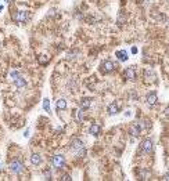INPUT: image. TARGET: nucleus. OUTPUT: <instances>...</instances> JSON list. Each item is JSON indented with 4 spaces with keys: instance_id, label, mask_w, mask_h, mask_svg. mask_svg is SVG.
<instances>
[{
    "instance_id": "nucleus-2",
    "label": "nucleus",
    "mask_w": 169,
    "mask_h": 181,
    "mask_svg": "<svg viewBox=\"0 0 169 181\" xmlns=\"http://www.w3.org/2000/svg\"><path fill=\"white\" fill-rule=\"evenodd\" d=\"M115 69H117V65H115L112 61H109V60L101 62V65H100V71H101V73H104V75H108V73L114 72Z\"/></svg>"
},
{
    "instance_id": "nucleus-11",
    "label": "nucleus",
    "mask_w": 169,
    "mask_h": 181,
    "mask_svg": "<svg viewBox=\"0 0 169 181\" xmlns=\"http://www.w3.org/2000/svg\"><path fill=\"white\" fill-rule=\"evenodd\" d=\"M121 109V102H111L108 105V108H107V111H108V115H117L118 112H119Z\"/></svg>"
},
{
    "instance_id": "nucleus-28",
    "label": "nucleus",
    "mask_w": 169,
    "mask_h": 181,
    "mask_svg": "<svg viewBox=\"0 0 169 181\" xmlns=\"http://www.w3.org/2000/svg\"><path fill=\"white\" fill-rule=\"evenodd\" d=\"M2 9H3V6H2V4H0V11H2Z\"/></svg>"
},
{
    "instance_id": "nucleus-5",
    "label": "nucleus",
    "mask_w": 169,
    "mask_h": 181,
    "mask_svg": "<svg viewBox=\"0 0 169 181\" xmlns=\"http://www.w3.org/2000/svg\"><path fill=\"white\" fill-rule=\"evenodd\" d=\"M9 167L13 173H15V174H20V173L24 172V163L21 161H13Z\"/></svg>"
},
{
    "instance_id": "nucleus-7",
    "label": "nucleus",
    "mask_w": 169,
    "mask_h": 181,
    "mask_svg": "<svg viewBox=\"0 0 169 181\" xmlns=\"http://www.w3.org/2000/svg\"><path fill=\"white\" fill-rule=\"evenodd\" d=\"M52 163L54 167H57V169H63L64 164H65V158H64L63 155H54L52 159Z\"/></svg>"
},
{
    "instance_id": "nucleus-20",
    "label": "nucleus",
    "mask_w": 169,
    "mask_h": 181,
    "mask_svg": "<svg viewBox=\"0 0 169 181\" xmlns=\"http://www.w3.org/2000/svg\"><path fill=\"white\" fill-rule=\"evenodd\" d=\"M150 174V172L148 170H146V169H141L140 170V180H146L147 178V175Z\"/></svg>"
},
{
    "instance_id": "nucleus-19",
    "label": "nucleus",
    "mask_w": 169,
    "mask_h": 181,
    "mask_svg": "<svg viewBox=\"0 0 169 181\" xmlns=\"http://www.w3.org/2000/svg\"><path fill=\"white\" fill-rule=\"evenodd\" d=\"M43 108L46 112H50V100L49 98H44L43 100Z\"/></svg>"
},
{
    "instance_id": "nucleus-3",
    "label": "nucleus",
    "mask_w": 169,
    "mask_h": 181,
    "mask_svg": "<svg viewBox=\"0 0 169 181\" xmlns=\"http://www.w3.org/2000/svg\"><path fill=\"white\" fill-rule=\"evenodd\" d=\"M152 148H154V144H152L151 138H146V140L141 141V144H140V152L141 153L148 155V153L152 151Z\"/></svg>"
},
{
    "instance_id": "nucleus-14",
    "label": "nucleus",
    "mask_w": 169,
    "mask_h": 181,
    "mask_svg": "<svg viewBox=\"0 0 169 181\" xmlns=\"http://www.w3.org/2000/svg\"><path fill=\"white\" fill-rule=\"evenodd\" d=\"M100 131H101V127H100V124H97V123H93L92 126L89 127V133L92 135H94V137H97V135L100 134Z\"/></svg>"
},
{
    "instance_id": "nucleus-21",
    "label": "nucleus",
    "mask_w": 169,
    "mask_h": 181,
    "mask_svg": "<svg viewBox=\"0 0 169 181\" xmlns=\"http://www.w3.org/2000/svg\"><path fill=\"white\" fill-rule=\"evenodd\" d=\"M76 119L78 120H83L85 119V115H83V109H79V111H76Z\"/></svg>"
},
{
    "instance_id": "nucleus-23",
    "label": "nucleus",
    "mask_w": 169,
    "mask_h": 181,
    "mask_svg": "<svg viewBox=\"0 0 169 181\" xmlns=\"http://www.w3.org/2000/svg\"><path fill=\"white\" fill-rule=\"evenodd\" d=\"M60 180L61 181H69V180H71V175H69V174H63L60 177Z\"/></svg>"
},
{
    "instance_id": "nucleus-8",
    "label": "nucleus",
    "mask_w": 169,
    "mask_h": 181,
    "mask_svg": "<svg viewBox=\"0 0 169 181\" xmlns=\"http://www.w3.org/2000/svg\"><path fill=\"white\" fill-rule=\"evenodd\" d=\"M125 78L129 79V80L135 82L137 79V71H136V66H129V68L125 69Z\"/></svg>"
},
{
    "instance_id": "nucleus-27",
    "label": "nucleus",
    "mask_w": 169,
    "mask_h": 181,
    "mask_svg": "<svg viewBox=\"0 0 169 181\" xmlns=\"http://www.w3.org/2000/svg\"><path fill=\"white\" fill-rule=\"evenodd\" d=\"M28 135H29V130H28V129H26V130H25V131H24V137H28Z\"/></svg>"
},
{
    "instance_id": "nucleus-17",
    "label": "nucleus",
    "mask_w": 169,
    "mask_h": 181,
    "mask_svg": "<svg viewBox=\"0 0 169 181\" xmlns=\"http://www.w3.org/2000/svg\"><path fill=\"white\" fill-rule=\"evenodd\" d=\"M117 24H118V26H122L123 24H126V15H125V13H123V11H121L119 14H118Z\"/></svg>"
},
{
    "instance_id": "nucleus-29",
    "label": "nucleus",
    "mask_w": 169,
    "mask_h": 181,
    "mask_svg": "<svg viewBox=\"0 0 169 181\" xmlns=\"http://www.w3.org/2000/svg\"><path fill=\"white\" fill-rule=\"evenodd\" d=\"M4 2H6V3H9V0H4Z\"/></svg>"
},
{
    "instance_id": "nucleus-1",
    "label": "nucleus",
    "mask_w": 169,
    "mask_h": 181,
    "mask_svg": "<svg viewBox=\"0 0 169 181\" xmlns=\"http://www.w3.org/2000/svg\"><path fill=\"white\" fill-rule=\"evenodd\" d=\"M71 150L74 151L76 158H82V156H85V153H86L85 145H83V142L79 138H74V140L71 141Z\"/></svg>"
},
{
    "instance_id": "nucleus-6",
    "label": "nucleus",
    "mask_w": 169,
    "mask_h": 181,
    "mask_svg": "<svg viewBox=\"0 0 169 181\" xmlns=\"http://www.w3.org/2000/svg\"><path fill=\"white\" fill-rule=\"evenodd\" d=\"M141 124L139 123V122H135V123H132L129 126V134L132 135V137H139L140 135V133H141Z\"/></svg>"
},
{
    "instance_id": "nucleus-26",
    "label": "nucleus",
    "mask_w": 169,
    "mask_h": 181,
    "mask_svg": "<svg viewBox=\"0 0 169 181\" xmlns=\"http://www.w3.org/2000/svg\"><path fill=\"white\" fill-rule=\"evenodd\" d=\"M132 53H133V54H136V53H137V47L133 46V47H132Z\"/></svg>"
},
{
    "instance_id": "nucleus-15",
    "label": "nucleus",
    "mask_w": 169,
    "mask_h": 181,
    "mask_svg": "<svg viewBox=\"0 0 169 181\" xmlns=\"http://www.w3.org/2000/svg\"><path fill=\"white\" fill-rule=\"evenodd\" d=\"M14 84L17 89H24L26 86V80L22 78V76H18V78L14 79Z\"/></svg>"
},
{
    "instance_id": "nucleus-24",
    "label": "nucleus",
    "mask_w": 169,
    "mask_h": 181,
    "mask_svg": "<svg viewBox=\"0 0 169 181\" xmlns=\"http://www.w3.org/2000/svg\"><path fill=\"white\" fill-rule=\"evenodd\" d=\"M10 76H11V79H13V80H14L15 78H18V76H20V73H18L17 71H13L11 73H10Z\"/></svg>"
},
{
    "instance_id": "nucleus-4",
    "label": "nucleus",
    "mask_w": 169,
    "mask_h": 181,
    "mask_svg": "<svg viewBox=\"0 0 169 181\" xmlns=\"http://www.w3.org/2000/svg\"><path fill=\"white\" fill-rule=\"evenodd\" d=\"M14 20L20 24H25L26 21L29 20V13L28 11H24V10H20L14 14Z\"/></svg>"
},
{
    "instance_id": "nucleus-12",
    "label": "nucleus",
    "mask_w": 169,
    "mask_h": 181,
    "mask_svg": "<svg viewBox=\"0 0 169 181\" xmlns=\"http://www.w3.org/2000/svg\"><path fill=\"white\" fill-rule=\"evenodd\" d=\"M144 79H146V82H148V83H154L157 76H155V73L151 71V69L147 68L146 71H144Z\"/></svg>"
},
{
    "instance_id": "nucleus-9",
    "label": "nucleus",
    "mask_w": 169,
    "mask_h": 181,
    "mask_svg": "<svg viewBox=\"0 0 169 181\" xmlns=\"http://www.w3.org/2000/svg\"><path fill=\"white\" fill-rule=\"evenodd\" d=\"M146 102H147V105H150V106L155 105V104L158 102V95H157V93H155V91H150L148 94L146 95Z\"/></svg>"
},
{
    "instance_id": "nucleus-16",
    "label": "nucleus",
    "mask_w": 169,
    "mask_h": 181,
    "mask_svg": "<svg viewBox=\"0 0 169 181\" xmlns=\"http://www.w3.org/2000/svg\"><path fill=\"white\" fill-rule=\"evenodd\" d=\"M31 163L33 164V166H39V164L42 163V156H40L39 153H32L31 155Z\"/></svg>"
},
{
    "instance_id": "nucleus-10",
    "label": "nucleus",
    "mask_w": 169,
    "mask_h": 181,
    "mask_svg": "<svg viewBox=\"0 0 169 181\" xmlns=\"http://www.w3.org/2000/svg\"><path fill=\"white\" fill-rule=\"evenodd\" d=\"M92 102H93V98L90 97H82L79 101V105H80V109H89L92 106Z\"/></svg>"
},
{
    "instance_id": "nucleus-18",
    "label": "nucleus",
    "mask_w": 169,
    "mask_h": 181,
    "mask_svg": "<svg viewBox=\"0 0 169 181\" xmlns=\"http://www.w3.org/2000/svg\"><path fill=\"white\" fill-rule=\"evenodd\" d=\"M56 105H57V109L58 111H63V109H65V108H67V101L65 100H64V98H60V100H58L57 101V104H56Z\"/></svg>"
},
{
    "instance_id": "nucleus-13",
    "label": "nucleus",
    "mask_w": 169,
    "mask_h": 181,
    "mask_svg": "<svg viewBox=\"0 0 169 181\" xmlns=\"http://www.w3.org/2000/svg\"><path fill=\"white\" fill-rule=\"evenodd\" d=\"M115 57L118 58V61L125 62V61H128V58H129V54H128L126 50H118V51L115 53Z\"/></svg>"
},
{
    "instance_id": "nucleus-25",
    "label": "nucleus",
    "mask_w": 169,
    "mask_h": 181,
    "mask_svg": "<svg viewBox=\"0 0 169 181\" xmlns=\"http://www.w3.org/2000/svg\"><path fill=\"white\" fill-rule=\"evenodd\" d=\"M39 62L40 64H46L47 62V58H44V55H42V57L39 58Z\"/></svg>"
},
{
    "instance_id": "nucleus-22",
    "label": "nucleus",
    "mask_w": 169,
    "mask_h": 181,
    "mask_svg": "<svg viewBox=\"0 0 169 181\" xmlns=\"http://www.w3.org/2000/svg\"><path fill=\"white\" fill-rule=\"evenodd\" d=\"M43 175H44V180H52V172L49 169H46L43 172Z\"/></svg>"
}]
</instances>
